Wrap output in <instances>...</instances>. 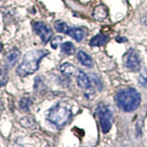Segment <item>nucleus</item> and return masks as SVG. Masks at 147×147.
Segmentation results:
<instances>
[{"instance_id":"obj_19","label":"nucleus","mask_w":147,"mask_h":147,"mask_svg":"<svg viewBox=\"0 0 147 147\" xmlns=\"http://www.w3.org/2000/svg\"><path fill=\"white\" fill-rule=\"evenodd\" d=\"M116 40L118 41V42H122V41H127V39H125V38H123V37H117L116 38Z\"/></svg>"},{"instance_id":"obj_17","label":"nucleus","mask_w":147,"mask_h":147,"mask_svg":"<svg viewBox=\"0 0 147 147\" xmlns=\"http://www.w3.org/2000/svg\"><path fill=\"white\" fill-rule=\"evenodd\" d=\"M54 28H55V30H56L58 32H62V33H65L66 34V31L68 30L69 26L66 24L65 22L58 20V21L55 22Z\"/></svg>"},{"instance_id":"obj_3","label":"nucleus","mask_w":147,"mask_h":147,"mask_svg":"<svg viewBox=\"0 0 147 147\" xmlns=\"http://www.w3.org/2000/svg\"><path fill=\"white\" fill-rule=\"evenodd\" d=\"M72 117L71 110L62 104H56L50 109L48 113V119L51 123L56 127H63L70 121Z\"/></svg>"},{"instance_id":"obj_8","label":"nucleus","mask_w":147,"mask_h":147,"mask_svg":"<svg viewBox=\"0 0 147 147\" xmlns=\"http://www.w3.org/2000/svg\"><path fill=\"white\" fill-rule=\"evenodd\" d=\"M76 80H77V85L79 86L80 88L84 90H89L92 88V84L89 77L83 71H79V73L77 74Z\"/></svg>"},{"instance_id":"obj_15","label":"nucleus","mask_w":147,"mask_h":147,"mask_svg":"<svg viewBox=\"0 0 147 147\" xmlns=\"http://www.w3.org/2000/svg\"><path fill=\"white\" fill-rule=\"evenodd\" d=\"M8 81V73L6 67H0V87L4 86Z\"/></svg>"},{"instance_id":"obj_7","label":"nucleus","mask_w":147,"mask_h":147,"mask_svg":"<svg viewBox=\"0 0 147 147\" xmlns=\"http://www.w3.org/2000/svg\"><path fill=\"white\" fill-rule=\"evenodd\" d=\"M66 34L69 35L74 40L76 41H81L83 39H85L88 34V30L86 28L84 27H77V28H72L69 27L66 31Z\"/></svg>"},{"instance_id":"obj_1","label":"nucleus","mask_w":147,"mask_h":147,"mask_svg":"<svg viewBox=\"0 0 147 147\" xmlns=\"http://www.w3.org/2000/svg\"><path fill=\"white\" fill-rule=\"evenodd\" d=\"M117 106L124 112H132L141 104V95L132 87H123L117 91L115 96Z\"/></svg>"},{"instance_id":"obj_13","label":"nucleus","mask_w":147,"mask_h":147,"mask_svg":"<svg viewBox=\"0 0 147 147\" xmlns=\"http://www.w3.org/2000/svg\"><path fill=\"white\" fill-rule=\"evenodd\" d=\"M77 59L85 66L91 67L93 65V61H92L91 57L87 53H86L84 51H80V52L77 53Z\"/></svg>"},{"instance_id":"obj_5","label":"nucleus","mask_w":147,"mask_h":147,"mask_svg":"<svg viewBox=\"0 0 147 147\" xmlns=\"http://www.w3.org/2000/svg\"><path fill=\"white\" fill-rule=\"evenodd\" d=\"M123 62L127 68L131 69L133 71H138L141 69V60L139 54L133 49H130L124 54Z\"/></svg>"},{"instance_id":"obj_4","label":"nucleus","mask_w":147,"mask_h":147,"mask_svg":"<svg viewBox=\"0 0 147 147\" xmlns=\"http://www.w3.org/2000/svg\"><path fill=\"white\" fill-rule=\"evenodd\" d=\"M96 114H98L99 125L103 133H108L112 127L113 115L110 109L103 103H99L96 107Z\"/></svg>"},{"instance_id":"obj_12","label":"nucleus","mask_w":147,"mask_h":147,"mask_svg":"<svg viewBox=\"0 0 147 147\" xmlns=\"http://www.w3.org/2000/svg\"><path fill=\"white\" fill-rule=\"evenodd\" d=\"M109 40V36L105 35L103 33H98L91 39V40L89 41V45L90 46H103L106 43H108Z\"/></svg>"},{"instance_id":"obj_10","label":"nucleus","mask_w":147,"mask_h":147,"mask_svg":"<svg viewBox=\"0 0 147 147\" xmlns=\"http://www.w3.org/2000/svg\"><path fill=\"white\" fill-rule=\"evenodd\" d=\"M20 56V52L17 47L12 48L6 55V63L8 66H14Z\"/></svg>"},{"instance_id":"obj_9","label":"nucleus","mask_w":147,"mask_h":147,"mask_svg":"<svg viewBox=\"0 0 147 147\" xmlns=\"http://www.w3.org/2000/svg\"><path fill=\"white\" fill-rule=\"evenodd\" d=\"M108 15H109L108 8L105 5H98V6H96L94 8L93 13H92L93 18L96 20H98V21L105 20L106 18H108Z\"/></svg>"},{"instance_id":"obj_18","label":"nucleus","mask_w":147,"mask_h":147,"mask_svg":"<svg viewBox=\"0 0 147 147\" xmlns=\"http://www.w3.org/2000/svg\"><path fill=\"white\" fill-rule=\"evenodd\" d=\"M139 80H140V83L142 85L147 84V71L145 69H144V71L141 73V75L139 76Z\"/></svg>"},{"instance_id":"obj_6","label":"nucleus","mask_w":147,"mask_h":147,"mask_svg":"<svg viewBox=\"0 0 147 147\" xmlns=\"http://www.w3.org/2000/svg\"><path fill=\"white\" fill-rule=\"evenodd\" d=\"M32 28H33V30L37 33V35L40 36V38L42 40V42L47 43L48 41H50L53 39V32L52 29H51L48 25H46L45 23L40 22V21L34 22L33 24H32Z\"/></svg>"},{"instance_id":"obj_14","label":"nucleus","mask_w":147,"mask_h":147,"mask_svg":"<svg viewBox=\"0 0 147 147\" xmlns=\"http://www.w3.org/2000/svg\"><path fill=\"white\" fill-rule=\"evenodd\" d=\"M61 50L62 52L66 55H72L76 53V47L70 41H66L61 44Z\"/></svg>"},{"instance_id":"obj_2","label":"nucleus","mask_w":147,"mask_h":147,"mask_svg":"<svg viewBox=\"0 0 147 147\" xmlns=\"http://www.w3.org/2000/svg\"><path fill=\"white\" fill-rule=\"evenodd\" d=\"M48 53L49 52L46 50H33L28 52L23 57L20 66L17 68V74L21 77L34 74L39 69L41 59Z\"/></svg>"},{"instance_id":"obj_11","label":"nucleus","mask_w":147,"mask_h":147,"mask_svg":"<svg viewBox=\"0 0 147 147\" xmlns=\"http://www.w3.org/2000/svg\"><path fill=\"white\" fill-rule=\"evenodd\" d=\"M60 71H61L62 74H63L64 76H77V74L79 73V69H77L76 67H75L73 64L69 63H64L63 64H61L60 66Z\"/></svg>"},{"instance_id":"obj_16","label":"nucleus","mask_w":147,"mask_h":147,"mask_svg":"<svg viewBox=\"0 0 147 147\" xmlns=\"http://www.w3.org/2000/svg\"><path fill=\"white\" fill-rule=\"evenodd\" d=\"M31 98H29V96H24L23 98L20 99V108L22 110H25V111H28L30 109V106H31Z\"/></svg>"}]
</instances>
